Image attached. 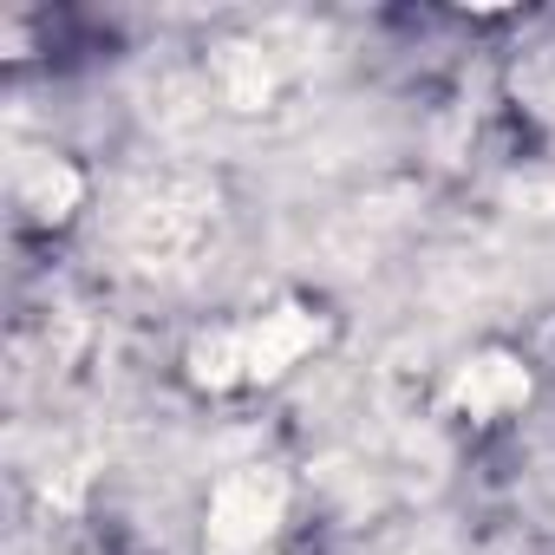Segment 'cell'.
I'll list each match as a JSON object with an SVG mask.
<instances>
[{
  "mask_svg": "<svg viewBox=\"0 0 555 555\" xmlns=\"http://www.w3.org/2000/svg\"><path fill=\"white\" fill-rule=\"evenodd\" d=\"M321 340V321L308 308H274V314H255V321H235L209 340L190 347V373L216 392L229 386H261V379H282L308 347Z\"/></svg>",
  "mask_w": 555,
  "mask_h": 555,
  "instance_id": "cell-1",
  "label": "cell"
},
{
  "mask_svg": "<svg viewBox=\"0 0 555 555\" xmlns=\"http://www.w3.org/2000/svg\"><path fill=\"white\" fill-rule=\"evenodd\" d=\"M288 509V483L268 464H242L216 483L209 496V555H261L268 535L282 529Z\"/></svg>",
  "mask_w": 555,
  "mask_h": 555,
  "instance_id": "cell-2",
  "label": "cell"
},
{
  "mask_svg": "<svg viewBox=\"0 0 555 555\" xmlns=\"http://www.w3.org/2000/svg\"><path fill=\"white\" fill-rule=\"evenodd\" d=\"M451 399H457L470 418H503V412L529 405V366L509 360V353H477V360L457 366Z\"/></svg>",
  "mask_w": 555,
  "mask_h": 555,
  "instance_id": "cell-3",
  "label": "cell"
},
{
  "mask_svg": "<svg viewBox=\"0 0 555 555\" xmlns=\"http://www.w3.org/2000/svg\"><path fill=\"white\" fill-rule=\"evenodd\" d=\"M27 203H40V216H66V203H79V177L66 164H47L34 183H27Z\"/></svg>",
  "mask_w": 555,
  "mask_h": 555,
  "instance_id": "cell-4",
  "label": "cell"
}]
</instances>
